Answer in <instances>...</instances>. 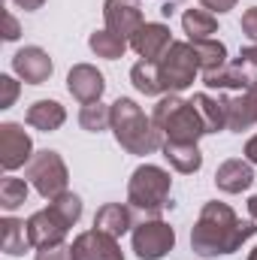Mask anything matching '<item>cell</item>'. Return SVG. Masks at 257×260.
Masks as SVG:
<instances>
[{
    "label": "cell",
    "instance_id": "6da1fadb",
    "mask_svg": "<svg viewBox=\"0 0 257 260\" xmlns=\"http://www.w3.org/2000/svg\"><path fill=\"white\" fill-rule=\"evenodd\" d=\"M254 233H257V221H239L236 212L227 203L212 200L200 209V218L191 227V248L200 257L233 254Z\"/></svg>",
    "mask_w": 257,
    "mask_h": 260
},
{
    "label": "cell",
    "instance_id": "7a4b0ae2",
    "mask_svg": "<svg viewBox=\"0 0 257 260\" xmlns=\"http://www.w3.org/2000/svg\"><path fill=\"white\" fill-rule=\"evenodd\" d=\"M112 133L115 142L130 154H154L164 145V133L130 97H118L112 103Z\"/></svg>",
    "mask_w": 257,
    "mask_h": 260
},
{
    "label": "cell",
    "instance_id": "3957f363",
    "mask_svg": "<svg viewBox=\"0 0 257 260\" xmlns=\"http://www.w3.org/2000/svg\"><path fill=\"white\" fill-rule=\"evenodd\" d=\"M151 121L164 133V139L173 142H197L200 136H206L200 112L194 109L191 100H182L179 94H164L151 112Z\"/></svg>",
    "mask_w": 257,
    "mask_h": 260
},
{
    "label": "cell",
    "instance_id": "277c9868",
    "mask_svg": "<svg viewBox=\"0 0 257 260\" xmlns=\"http://www.w3.org/2000/svg\"><path fill=\"white\" fill-rule=\"evenodd\" d=\"M170 188L173 179L164 167L142 164L139 170H133L127 182V203L145 215H160L170 206Z\"/></svg>",
    "mask_w": 257,
    "mask_h": 260
},
{
    "label": "cell",
    "instance_id": "5b68a950",
    "mask_svg": "<svg viewBox=\"0 0 257 260\" xmlns=\"http://www.w3.org/2000/svg\"><path fill=\"white\" fill-rule=\"evenodd\" d=\"M24 176H27V182L37 188V194L43 197V200L61 197L67 191V182H70V173H67L64 157H61L58 151H52V148L37 151V154L30 157Z\"/></svg>",
    "mask_w": 257,
    "mask_h": 260
},
{
    "label": "cell",
    "instance_id": "8992f818",
    "mask_svg": "<svg viewBox=\"0 0 257 260\" xmlns=\"http://www.w3.org/2000/svg\"><path fill=\"white\" fill-rule=\"evenodd\" d=\"M160 67V79H164V88L170 94H179L185 88H191L194 79H197V70H200V61H197V52H194L191 43H173L167 49V55L157 61Z\"/></svg>",
    "mask_w": 257,
    "mask_h": 260
},
{
    "label": "cell",
    "instance_id": "52a82bcc",
    "mask_svg": "<svg viewBox=\"0 0 257 260\" xmlns=\"http://www.w3.org/2000/svg\"><path fill=\"white\" fill-rule=\"evenodd\" d=\"M173 248H176V230L167 221L151 218L133 227V251L139 260H160Z\"/></svg>",
    "mask_w": 257,
    "mask_h": 260
},
{
    "label": "cell",
    "instance_id": "ba28073f",
    "mask_svg": "<svg viewBox=\"0 0 257 260\" xmlns=\"http://www.w3.org/2000/svg\"><path fill=\"white\" fill-rule=\"evenodd\" d=\"M34 154H37V151H34L30 133L21 127V124H15V121H3V124H0V167H3L6 173H12V170L30 164Z\"/></svg>",
    "mask_w": 257,
    "mask_h": 260
},
{
    "label": "cell",
    "instance_id": "9c48e42d",
    "mask_svg": "<svg viewBox=\"0 0 257 260\" xmlns=\"http://www.w3.org/2000/svg\"><path fill=\"white\" fill-rule=\"evenodd\" d=\"M73 260H124V251L115 236L100 233V230H85L73 239L70 245Z\"/></svg>",
    "mask_w": 257,
    "mask_h": 260
},
{
    "label": "cell",
    "instance_id": "30bf717a",
    "mask_svg": "<svg viewBox=\"0 0 257 260\" xmlns=\"http://www.w3.org/2000/svg\"><path fill=\"white\" fill-rule=\"evenodd\" d=\"M12 73H15L21 82H27V85H43V82L52 79L55 64H52V58H49L46 49H40V46H24V49H18V52L12 55Z\"/></svg>",
    "mask_w": 257,
    "mask_h": 260
},
{
    "label": "cell",
    "instance_id": "8fae6325",
    "mask_svg": "<svg viewBox=\"0 0 257 260\" xmlns=\"http://www.w3.org/2000/svg\"><path fill=\"white\" fill-rule=\"evenodd\" d=\"M103 21H106V30H112L115 37H121L127 43L130 37L145 24L139 0H106L103 3Z\"/></svg>",
    "mask_w": 257,
    "mask_h": 260
},
{
    "label": "cell",
    "instance_id": "7c38bea8",
    "mask_svg": "<svg viewBox=\"0 0 257 260\" xmlns=\"http://www.w3.org/2000/svg\"><path fill=\"white\" fill-rule=\"evenodd\" d=\"M173 43H176V40H173L170 27L160 24V21H145V24L130 37V49H133L142 61H154V64L167 55V49H170Z\"/></svg>",
    "mask_w": 257,
    "mask_h": 260
},
{
    "label": "cell",
    "instance_id": "4fadbf2b",
    "mask_svg": "<svg viewBox=\"0 0 257 260\" xmlns=\"http://www.w3.org/2000/svg\"><path fill=\"white\" fill-rule=\"evenodd\" d=\"M67 91L85 106V103H97L106 91V79L94 64H76L67 73Z\"/></svg>",
    "mask_w": 257,
    "mask_h": 260
},
{
    "label": "cell",
    "instance_id": "5bb4252c",
    "mask_svg": "<svg viewBox=\"0 0 257 260\" xmlns=\"http://www.w3.org/2000/svg\"><path fill=\"white\" fill-rule=\"evenodd\" d=\"M67 227L64 221L46 206L40 212H34L27 218V236H30V245L34 248H49V245H61L67 239Z\"/></svg>",
    "mask_w": 257,
    "mask_h": 260
},
{
    "label": "cell",
    "instance_id": "9a60e30c",
    "mask_svg": "<svg viewBox=\"0 0 257 260\" xmlns=\"http://www.w3.org/2000/svg\"><path fill=\"white\" fill-rule=\"evenodd\" d=\"M215 185L218 191L224 194H242L254 185V170L248 160H239V157H230L224 160L218 170H215Z\"/></svg>",
    "mask_w": 257,
    "mask_h": 260
},
{
    "label": "cell",
    "instance_id": "2e32d148",
    "mask_svg": "<svg viewBox=\"0 0 257 260\" xmlns=\"http://www.w3.org/2000/svg\"><path fill=\"white\" fill-rule=\"evenodd\" d=\"M94 230L121 239L124 233L133 230V215H130V209L124 203H106V206H100L97 215H94Z\"/></svg>",
    "mask_w": 257,
    "mask_h": 260
},
{
    "label": "cell",
    "instance_id": "e0dca14e",
    "mask_svg": "<svg viewBox=\"0 0 257 260\" xmlns=\"http://www.w3.org/2000/svg\"><path fill=\"white\" fill-rule=\"evenodd\" d=\"M160 151H164L167 164H170L176 173L191 176V173H197V170L203 167V154H200L197 142H173V139H164Z\"/></svg>",
    "mask_w": 257,
    "mask_h": 260
},
{
    "label": "cell",
    "instance_id": "ac0fdd59",
    "mask_svg": "<svg viewBox=\"0 0 257 260\" xmlns=\"http://www.w3.org/2000/svg\"><path fill=\"white\" fill-rule=\"evenodd\" d=\"M24 121H27L34 130L52 133V130H58L67 121V109L58 103V100H37V103H30V106H27Z\"/></svg>",
    "mask_w": 257,
    "mask_h": 260
},
{
    "label": "cell",
    "instance_id": "d6986e66",
    "mask_svg": "<svg viewBox=\"0 0 257 260\" xmlns=\"http://www.w3.org/2000/svg\"><path fill=\"white\" fill-rule=\"evenodd\" d=\"M194 109L200 112L206 133H218L227 127V97H212V94H194Z\"/></svg>",
    "mask_w": 257,
    "mask_h": 260
},
{
    "label": "cell",
    "instance_id": "ffe728a7",
    "mask_svg": "<svg viewBox=\"0 0 257 260\" xmlns=\"http://www.w3.org/2000/svg\"><path fill=\"white\" fill-rule=\"evenodd\" d=\"M0 245L9 257H21L30 245V236H27V221H18V218H3L0 221Z\"/></svg>",
    "mask_w": 257,
    "mask_h": 260
},
{
    "label": "cell",
    "instance_id": "44dd1931",
    "mask_svg": "<svg viewBox=\"0 0 257 260\" xmlns=\"http://www.w3.org/2000/svg\"><path fill=\"white\" fill-rule=\"evenodd\" d=\"M130 82H133V88H136L139 94H145V97H160V94H167L164 79H160V67L154 64V61H136L133 70H130Z\"/></svg>",
    "mask_w": 257,
    "mask_h": 260
},
{
    "label": "cell",
    "instance_id": "7402d4cb",
    "mask_svg": "<svg viewBox=\"0 0 257 260\" xmlns=\"http://www.w3.org/2000/svg\"><path fill=\"white\" fill-rule=\"evenodd\" d=\"M203 85H206V88H218V91H224V88H239V91H248L251 79L245 76L242 64L236 61V64L218 67V70H212V73H203Z\"/></svg>",
    "mask_w": 257,
    "mask_h": 260
},
{
    "label": "cell",
    "instance_id": "603a6c76",
    "mask_svg": "<svg viewBox=\"0 0 257 260\" xmlns=\"http://www.w3.org/2000/svg\"><path fill=\"white\" fill-rule=\"evenodd\" d=\"M182 27H185V34H188V43H194V40H209V37L218 30V18H215V12H209V9H185Z\"/></svg>",
    "mask_w": 257,
    "mask_h": 260
},
{
    "label": "cell",
    "instance_id": "cb8c5ba5",
    "mask_svg": "<svg viewBox=\"0 0 257 260\" xmlns=\"http://www.w3.org/2000/svg\"><path fill=\"white\" fill-rule=\"evenodd\" d=\"M127 40H121V37H115L112 30H94L91 37H88V49L97 55V58H106V61H118V58H124V52H127Z\"/></svg>",
    "mask_w": 257,
    "mask_h": 260
},
{
    "label": "cell",
    "instance_id": "d4e9b609",
    "mask_svg": "<svg viewBox=\"0 0 257 260\" xmlns=\"http://www.w3.org/2000/svg\"><path fill=\"white\" fill-rule=\"evenodd\" d=\"M191 46H194V52H197V61H200L203 73H212V70L227 64V46L221 40H212V37L209 40H194Z\"/></svg>",
    "mask_w": 257,
    "mask_h": 260
},
{
    "label": "cell",
    "instance_id": "484cf974",
    "mask_svg": "<svg viewBox=\"0 0 257 260\" xmlns=\"http://www.w3.org/2000/svg\"><path fill=\"white\" fill-rule=\"evenodd\" d=\"M254 124H257V115H254V109H251V103L245 100V94L227 100V130L242 133V130H251Z\"/></svg>",
    "mask_w": 257,
    "mask_h": 260
},
{
    "label": "cell",
    "instance_id": "4316f807",
    "mask_svg": "<svg viewBox=\"0 0 257 260\" xmlns=\"http://www.w3.org/2000/svg\"><path fill=\"white\" fill-rule=\"evenodd\" d=\"M79 127L88 130V133H100V130L112 127V106H103L100 100L85 103L82 112H79Z\"/></svg>",
    "mask_w": 257,
    "mask_h": 260
},
{
    "label": "cell",
    "instance_id": "83f0119b",
    "mask_svg": "<svg viewBox=\"0 0 257 260\" xmlns=\"http://www.w3.org/2000/svg\"><path fill=\"white\" fill-rule=\"evenodd\" d=\"M24 203H27V179L6 176L0 182V206H3V212H15Z\"/></svg>",
    "mask_w": 257,
    "mask_h": 260
},
{
    "label": "cell",
    "instance_id": "f1b7e54d",
    "mask_svg": "<svg viewBox=\"0 0 257 260\" xmlns=\"http://www.w3.org/2000/svg\"><path fill=\"white\" fill-rule=\"evenodd\" d=\"M49 209L64 221L67 227H73V224H79V218H82V197L73 194V191H64L61 197L49 200Z\"/></svg>",
    "mask_w": 257,
    "mask_h": 260
},
{
    "label": "cell",
    "instance_id": "f546056e",
    "mask_svg": "<svg viewBox=\"0 0 257 260\" xmlns=\"http://www.w3.org/2000/svg\"><path fill=\"white\" fill-rule=\"evenodd\" d=\"M18 91H21V85H18L12 76H0V109H9V106L15 103Z\"/></svg>",
    "mask_w": 257,
    "mask_h": 260
},
{
    "label": "cell",
    "instance_id": "4dcf8cb0",
    "mask_svg": "<svg viewBox=\"0 0 257 260\" xmlns=\"http://www.w3.org/2000/svg\"><path fill=\"white\" fill-rule=\"evenodd\" d=\"M37 260H73V251L70 245H49V248H40L37 251Z\"/></svg>",
    "mask_w": 257,
    "mask_h": 260
},
{
    "label": "cell",
    "instance_id": "1f68e13d",
    "mask_svg": "<svg viewBox=\"0 0 257 260\" xmlns=\"http://www.w3.org/2000/svg\"><path fill=\"white\" fill-rule=\"evenodd\" d=\"M242 34L257 43V6H251V9L242 12Z\"/></svg>",
    "mask_w": 257,
    "mask_h": 260
},
{
    "label": "cell",
    "instance_id": "d6a6232c",
    "mask_svg": "<svg viewBox=\"0 0 257 260\" xmlns=\"http://www.w3.org/2000/svg\"><path fill=\"white\" fill-rule=\"evenodd\" d=\"M3 21H6L3 40H6V43H15V40L21 37V30H18V21H15V15H12V12H6V15H3Z\"/></svg>",
    "mask_w": 257,
    "mask_h": 260
},
{
    "label": "cell",
    "instance_id": "836d02e7",
    "mask_svg": "<svg viewBox=\"0 0 257 260\" xmlns=\"http://www.w3.org/2000/svg\"><path fill=\"white\" fill-rule=\"evenodd\" d=\"M200 3H203V9H209V12H218V15H221V12H230L239 0H200Z\"/></svg>",
    "mask_w": 257,
    "mask_h": 260
},
{
    "label": "cell",
    "instance_id": "e575fe53",
    "mask_svg": "<svg viewBox=\"0 0 257 260\" xmlns=\"http://www.w3.org/2000/svg\"><path fill=\"white\" fill-rule=\"evenodd\" d=\"M239 64H251V67H257V43H254V46H245V49L239 52Z\"/></svg>",
    "mask_w": 257,
    "mask_h": 260
},
{
    "label": "cell",
    "instance_id": "d590c367",
    "mask_svg": "<svg viewBox=\"0 0 257 260\" xmlns=\"http://www.w3.org/2000/svg\"><path fill=\"white\" fill-rule=\"evenodd\" d=\"M245 160H248V164H257V133L245 142Z\"/></svg>",
    "mask_w": 257,
    "mask_h": 260
},
{
    "label": "cell",
    "instance_id": "8d00e7d4",
    "mask_svg": "<svg viewBox=\"0 0 257 260\" xmlns=\"http://www.w3.org/2000/svg\"><path fill=\"white\" fill-rule=\"evenodd\" d=\"M12 3H15L18 9H24V12H34V9H40L46 0H12Z\"/></svg>",
    "mask_w": 257,
    "mask_h": 260
},
{
    "label": "cell",
    "instance_id": "74e56055",
    "mask_svg": "<svg viewBox=\"0 0 257 260\" xmlns=\"http://www.w3.org/2000/svg\"><path fill=\"white\" fill-rule=\"evenodd\" d=\"M245 100L251 103V109H254V115H257V79H251V85H248V91H245Z\"/></svg>",
    "mask_w": 257,
    "mask_h": 260
},
{
    "label": "cell",
    "instance_id": "f35d334b",
    "mask_svg": "<svg viewBox=\"0 0 257 260\" xmlns=\"http://www.w3.org/2000/svg\"><path fill=\"white\" fill-rule=\"evenodd\" d=\"M248 212H251V221H257V194L248 200Z\"/></svg>",
    "mask_w": 257,
    "mask_h": 260
},
{
    "label": "cell",
    "instance_id": "ab89813d",
    "mask_svg": "<svg viewBox=\"0 0 257 260\" xmlns=\"http://www.w3.org/2000/svg\"><path fill=\"white\" fill-rule=\"evenodd\" d=\"M160 12H164V15H167V18H170V15H173V12H176V6H173V3H164V6H160Z\"/></svg>",
    "mask_w": 257,
    "mask_h": 260
},
{
    "label": "cell",
    "instance_id": "60d3db41",
    "mask_svg": "<svg viewBox=\"0 0 257 260\" xmlns=\"http://www.w3.org/2000/svg\"><path fill=\"white\" fill-rule=\"evenodd\" d=\"M248 260H257V248H254V251H251V254H248Z\"/></svg>",
    "mask_w": 257,
    "mask_h": 260
}]
</instances>
